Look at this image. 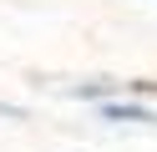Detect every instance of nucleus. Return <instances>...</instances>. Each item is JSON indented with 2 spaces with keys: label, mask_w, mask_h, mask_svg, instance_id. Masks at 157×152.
<instances>
[{
  "label": "nucleus",
  "mask_w": 157,
  "mask_h": 152,
  "mask_svg": "<svg viewBox=\"0 0 157 152\" xmlns=\"http://www.w3.org/2000/svg\"><path fill=\"white\" fill-rule=\"evenodd\" d=\"M0 117H5V122H25V107H10V101H0Z\"/></svg>",
  "instance_id": "obj_2"
},
{
  "label": "nucleus",
  "mask_w": 157,
  "mask_h": 152,
  "mask_svg": "<svg viewBox=\"0 0 157 152\" xmlns=\"http://www.w3.org/2000/svg\"><path fill=\"white\" fill-rule=\"evenodd\" d=\"M96 111H101L106 122H137V127H157V111H152V107H142V101H127V96L101 101Z\"/></svg>",
  "instance_id": "obj_1"
}]
</instances>
